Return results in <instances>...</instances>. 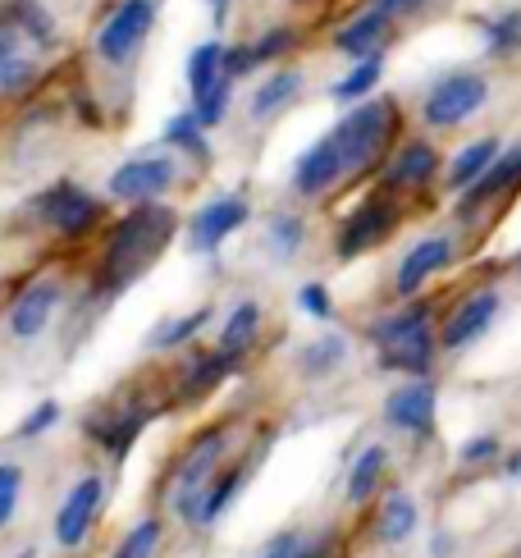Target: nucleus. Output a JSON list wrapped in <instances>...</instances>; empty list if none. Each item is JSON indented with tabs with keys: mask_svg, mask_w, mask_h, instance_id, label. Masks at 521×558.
Masks as SVG:
<instances>
[{
	"mask_svg": "<svg viewBox=\"0 0 521 558\" xmlns=\"http://www.w3.org/2000/svg\"><path fill=\"white\" fill-rule=\"evenodd\" d=\"M179 234V211L165 202H137L106 229L97 270H92V289L97 298H120L124 289H133L142 275H147L165 247Z\"/></svg>",
	"mask_w": 521,
	"mask_h": 558,
	"instance_id": "nucleus-1",
	"label": "nucleus"
},
{
	"mask_svg": "<svg viewBox=\"0 0 521 558\" xmlns=\"http://www.w3.org/2000/svg\"><path fill=\"white\" fill-rule=\"evenodd\" d=\"M371 343H375V366L393 371L408 380H431L435 366V302L408 298V307H398L371 325Z\"/></svg>",
	"mask_w": 521,
	"mask_h": 558,
	"instance_id": "nucleus-2",
	"label": "nucleus"
},
{
	"mask_svg": "<svg viewBox=\"0 0 521 558\" xmlns=\"http://www.w3.org/2000/svg\"><path fill=\"white\" fill-rule=\"evenodd\" d=\"M398 106L389 97L380 101H358L343 120L329 129V143H335L339 151V166H343V183H352L358 174L375 170V166H385V156L389 147L398 143Z\"/></svg>",
	"mask_w": 521,
	"mask_h": 558,
	"instance_id": "nucleus-3",
	"label": "nucleus"
},
{
	"mask_svg": "<svg viewBox=\"0 0 521 558\" xmlns=\"http://www.w3.org/2000/svg\"><path fill=\"white\" fill-rule=\"evenodd\" d=\"M229 449H233V430L220 422V426H206L187 439V449L179 453V462L170 468V485H165V504L174 508V518L193 526L197 522V504H202V490L210 485L225 462H229Z\"/></svg>",
	"mask_w": 521,
	"mask_h": 558,
	"instance_id": "nucleus-4",
	"label": "nucleus"
},
{
	"mask_svg": "<svg viewBox=\"0 0 521 558\" xmlns=\"http://www.w3.org/2000/svg\"><path fill=\"white\" fill-rule=\"evenodd\" d=\"M28 216L41 229H51L56 239L83 243V239H92L106 225V202L97 193H87L83 183H74V179H56L51 189H41L28 202Z\"/></svg>",
	"mask_w": 521,
	"mask_h": 558,
	"instance_id": "nucleus-5",
	"label": "nucleus"
},
{
	"mask_svg": "<svg viewBox=\"0 0 521 558\" xmlns=\"http://www.w3.org/2000/svg\"><path fill=\"white\" fill-rule=\"evenodd\" d=\"M402 225V206L393 193L375 189L362 206H352V211L343 216V225L335 229V257L339 262H358L366 257V252H375L380 243L393 239V229Z\"/></svg>",
	"mask_w": 521,
	"mask_h": 558,
	"instance_id": "nucleus-6",
	"label": "nucleus"
},
{
	"mask_svg": "<svg viewBox=\"0 0 521 558\" xmlns=\"http://www.w3.org/2000/svg\"><path fill=\"white\" fill-rule=\"evenodd\" d=\"M152 28H156V0H120V5L101 19L97 37H92V46H97V60L106 69H129L142 56V46H147Z\"/></svg>",
	"mask_w": 521,
	"mask_h": 558,
	"instance_id": "nucleus-7",
	"label": "nucleus"
},
{
	"mask_svg": "<svg viewBox=\"0 0 521 558\" xmlns=\"http://www.w3.org/2000/svg\"><path fill=\"white\" fill-rule=\"evenodd\" d=\"M485 101H489V83H485V74H471V69H453V74H444L431 92H425L421 120L431 124V129H458V124H467Z\"/></svg>",
	"mask_w": 521,
	"mask_h": 558,
	"instance_id": "nucleus-8",
	"label": "nucleus"
},
{
	"mask_svg": "<svg viewBox=\"0 0 521 558\" xmlns=\"http://www.w3.org/2000/svg\"><path fill=\"white\" fill-rule=\"evenodd\" d=\"M179 183V160L174 156H160V151H147V156H129L124 166H114L110 179H106V197L110 202H124V206H137V202H165Z\"/></svg>",
	"mask_w": 521,
	"mask_h": 558,
	"instance_id": "nucleus-9",
	"label": "nucleus"
},
{
	"mask_svg": "<svg viewBox=\"0 0 521 558\" xmlns=\"http://www.w3.org/2000/svg\"><path fill=\"white\" fill-rule=\"evenodd\" d=\"M106 495H110V485H106L101 472H87V476H78L74 485H69L60 508H56V545L60 549H83L92 541L97 518L106 508Z\"/></svg>",
	"mask_w": 521,
	"mask_h": 558,
	"instance_id": "nucleus-10",
	"label": "nucleus"
},
{
	"mask_svg": "<svg viewBox=\"0 0 521 558\" xmlns=\"http://www.w3.org/2000/svg\"><path fill=\"white\" fill-rule=\"evenodd\" d=\"M60 307H64V284H60L56 275H37L33 284H23L14 293L10 312H5V330L19 343H33V339H41L56 325Z\"/></svg>",
	"mask_w": 521,
	"mask_h": 558,
	"instance_id": "nucleus-11",
	"label": "nucleus"
},
{
	"mask_svg": "<svg viewBox=\"0 0 521 558\" xmlns=\"http://www.w3.org/2000/svg\"><path fill=\"white\" fill-rule=\"evenodd\" d=\"M252 220V206L243 193H220V197H210L202 202L193 220H187V247L202 252V257H210V252H220L225 239H233L239 229Z\"/></svg>",
	"mask_w": 521,
	"mask_h": 558,
	"instance_id": "nucleus-12",
	"label": "nucleus"
},
{
	"mask_svg": "<svg viewBox=\"0 0 521 558\" xmlns=\"http://www.w3.org/2000/svg\"><path fill=\"white\" fill-rule=\"evenodd\" d=\"M385 422L398 435L412 439H431L439 422V389L431 380H402L389 399H385Z\"/></svg>",
	"mask_w": 521,
	"mask_h": 558,
	"instance_id": "nucleus-13",
	"label": "nucleus"
},
{
	"mask_svg": "<svg viewBox=\"0 0 521 558\" xmlns=\"http://www.w3.org/2000/svg\"><path fill=\"white\" fill-rule=\"evenodd\" d=\"M41 83V56L0 10V101H19Z\"/></svg>",
	"mask_w": 521,
	"mask_h": 558,
	"instance_id": "nucleus-14",
	"label": "nucleus"
},
{
	"mask_svg": "<svg viewBox=\"0 0 521 558\" xmlns=\"http://www.w3.org/2000/svg\"><path fill=\"white\" fill-rule=\"evenodd\" d=\"M439 151L425 137H408L385 156V193H421L439 179Z\"/></svg>",
	"mask_w": 521,
	"mask_h": 558,
	"instance_id": "nucleus-15",
	"label": "nucleus"
},
{
	"mask_svg": "<svg viewBox=\"0 0 521 558\" xmlns=\"http://www.w3.org/2000/svg\"><path fill=\"white\" fill-rule=\"evenodd\" d=\"M147 422H152V412L137 408V403H129V408H106V412H87V416H83V435H87L97 449H106L110 458H124V453L137 445V435L147 430Z\"/></svg>",
	"mask_w": 521,
	"mask_h": 558,
	"instance_id": "nucleus-16",
	"label": "nucleus"
},
{
	"mask_svg": "<svg viewBox=\"0 0 521 558\" xmlns=\"http://www.w3.org/2000/svg\"><path fill=\"white\" fill-rule=\"evenodd\" d=\"M499 307H504L499 289H476L471 298H462L453 312H448L444 330H439V343L448 348V353H458V348H471V343H476V339L489 330V325H494Z\"/></svg>",
	"mask_w": 521,
	"mask_h": 558,
	"instance_id": "nucleus-17",
	"label": "nucleus"
},
{
	"mask_svg": "<svg viewBox=\"0 0 521 558\" xmlns=\"http://www.w3.org/2000/svg\"><path fill=\"white\" fill-rule=\"evenodd\" d=\"M458 257V243L448 239V234H431V239H421L416 247H408V257H402L398 266V279H393V293L398 298H416L425 284H431V275L448 270Z\"/></svg>",
	"mask_w": 521,
	"mask_h": 558,
	"instance_id": "nucleus-18",
	"label": "nucleus"
},
{
	"mask_svg": "<svg viewBox=\"0 0 521 558\" xmlns=\"http://www.w3.org/2000/svg\"><path fill=\"white\" fill-rule=\"evenodd\" d=\"M521 189V143L517 147H508V151H499V160L485 170V179L476 183V189H467L462 193V206H458V216L471 225L489 202H499V197H508V193H517Z\"/></svg>",
	"mask_w": 521,
	"mask_h": 558,
	"instance_id": "nucleus-19",
	"label": "nucleus"
},
{
	"mask_svg": "<svg viewBox=\"0 0 521 558\" xmlns=\"http://www.w3.org/2000/svg\"><path fill=\"white\" fill-rule=\"evenodd\" d=\"M339 183H343V166H339V151L329 143V133H325L293 160V193L298 197H325L329 189H339Z\"/></svg>",
	"mask_w": 521,
	"mask_h": 558,
	"instance_id": "nucleus-20",
	"label": "nucleus"
},
{
	"mask_svg": "<svg viewBox=\"0 0 521 558\" xmlns=\"http://www.w3.org/2000/svg\"><path fill=\"white\" fill-rule=\"evenodd\" d=\"M233 371H239V362L225 357L220 348H193V353L183 357V371H179V403L206 399V393L220 389Z\"/></svg>",
	"mask_w": 521,
	"mask_h": 558,
	"instance_id": "nucleus-21",
	"label": "nucleus"
},
{
	"mask_svg": "<svg viewBox=\"0 0 521 558\" xmlns=\"http://www.w3.org/2000/svg\"><path fill=\"white\" fill-rule=\"evenodd\" d=\"M393 37V19L380 10H366L358 19H348L343 28L335 33V46L352 60H366V56H385V46Z\"/></svg>",
	"mask_w": 521,
	"mask_h": 558,
	"instance_id": "nucleus-22",
	"label": "nucleus"
},
{
	"mask_svg": "<svg viewBox=\"0 0 521 558\" xmlns=\"http://www.w3.org/2000/svg\"><path fill=\"white\" fill-rule=\"evenodd\" d=\"M247 476H252V462H225V468L210 476V485L202 490V504H197V522L193 526H216L229 508H233V499L243 495V485H247Z\"/></svg>",
	"mask_w": 521,
	"mask_h": 558,
	"instance_id": "nucleus-23",
	"label": "nucleus"
},
{
	"mask_svg": "<svg viewBox=\"0 0 521 558\" xmlns=\"http://www.w3.org/2000/svg\"><path fill=\"white\" fill-rule=\"evenodd\" d=\"M0 10H5V19L23 33V41H28L37 56H46V51H56L60 46V23H56L51 10L41 5V0H5Z\"/></svg>",
	"mask_w": 521,
	"mask_h": 558,
	"instance_id": "nucleus-24",
	"label": "nucleus"
},
{
	"mask_svg": "<svg viewBox=\"0 0 521 558\" xmlns=\"http://www.w3.org/2000/svg\"><path fill=\"white\" fill-rule=\"evenodd\" d=\"M499 151H504V143L499 137H476V143H467L458 156H453V166L444 170V189L448 193H467V189H476V183L485 179V170L499 160Z\"/></svg>",
	"mask_w": 521,
	"mask_h": 558,
	"instance_id": "nucleus-25",
	"label": "nucleus"
},
{
	"mask_svg": "<svg viewBox=\"0 0 521 558\" xmlns=\"http://www.w3.org/2000/svg\"><path fill=\"white\" fill-rule=\"evenodd\" d=\"M389 476V449L385 445H366L358 453V462L348 468V481H343V499L352 508H366L375 495H380V485Z\"/></svg>",
	"mask_w": 521,
	"mask_h": 558,
	"instance_id": "nucleus-26",
	"label": "nucleus"
},
{
	"mask_svg": "<svg viewBox=\"0 0 521 558\" xmlns=\"http://www.w3.org/2000/svg\"><path fill=\"white\" fill-rule=\"evenodd\" d=\"M421 526V508L408 490H389L385 504H380V518H375V541L380 545H408Z\"/></svg>",
	"mask_w": 521,
	"mask_h": 558,
	"instance_id": "nucleus-27",
	"label": "nucleus"
},
{
	"mask_svg": "<svg viewBox=\"0 0 521 558\" xmlns=\"http://www.w3.org/2000/svg\"><path fill=\"white\" fill-rule=\"evenodd\" d=\"M298 97H302V69H275V74L252 92L247 110H252L256 124H266V120H275V114L289 110Z\"/></svg>",
	"mask_w": 521,
	"mask_h": 558,
	"instance_id": "nucleus-28",
	"label": "nucleus"
},
{
	"mask_svg": "<svg viewBox=\"0 0 521 558\" xmlns=\"http://www.w3.org/2000/svg\"><path fill=\"white\" fill-rule=\"evenodd\" d=\"M260 320H266V312H260V302H239L229 316H225V325H220V353L225 357H233V362H243L247 353H252V343H256V335H260Z\"/></svg>",
	"mask_w": 521,
	"mask_h": 558,
	"instance_id": "nucleus-29",
	"label": "nucleus"
},
{
	"mask_svg": "<svg viewBox=\"0 0 521 558\" xmlns=\"http://www.w3.org/2000/svg\"><path fill=\"white\" fill-rule=\"evenodd\" d=\"M210 316H216L210 307H197V312H187V316H170V320H160L156 330L147 335V348H152V353H179V348H187V343H193V339L206 330Z\"/></svg>",
	"mask_w": 521,
	"mask_h": 558,
	"instance_id": "nucleus-30",
	"label": "nucleus"
},
{
	"mask_svg": "<svg viewBox=\"0 0 521 558\" xmlns=\"http://www.w3.org/2000/svg\"><path fill=\"white\" fill-rule=\"evenodd\" d=\"M160 143H165V147H174V151H183L187 160H197V166H210V143H206V129L197 124V114H193V110H179V114H170V120H165Z\"/></svg>",
	"mask_w": 521,
	"mask_h": 558,
	"instance_id": "nucleus-31",
	"label": "nucleus"
},
{
	"mask_svg": "<svg viewBox=\"0 0 521 558\" xmlns=\"http://www.w3.org/2000/svg\"><path fill=\"white\" fill-rule=\"evenodd\" d=\"M385 78V56H366V60H352L348 74L329 87V97H335L339 106H358L362 97H371L375 87H380Z\"/></svg>",
	"mask_w": 521,
	"mask_h": 558,
	"instance_id": "nucleus-32",
	"label": "nucleus"
},
{
	"mask_svg": "<svg viewBox=\"0 0 521 558\" xmlns=\"http://www.w3.org/2000/svg\"><path fill=\"white\" fill-rule=\"evenodd\" d=\"M306 243V220L293 216V211H275L270 225H266V252L275 262H293Z\"/></svg>",
	"mask_w": 521,
	"mask_h": 558,
	"instance_id": "nucleus-33",
	"label": "nucleus"
},
{
	"mask_svg": "<svg viewBox=\"0 0 521 558\" xmlns=\"http://www.w3.org/2000/svg\"><path fill=\"white\" fill-rule=\"evenodd\" d=\"M225 74V41H202L187 51V69H183V78H187V92H206L210 83H216Z\"/></svg>",
	"mask_w": 521,
	"mask_h": 558,
	"instance_id": "nucleus-34",
	"label": "nucleus"
},
{
	"mask_svg": "<svg viewBox=\"0 0 521 558\" xmlns=\"http://www.w3.org/2000/svg\"><path fill=\"white\" fill-rule=\"evenodd\" d=\"M160 541H165V522L160 518H142L120 536V545L110 549V558H156Z\"/></svg>",
	"mask_w": 521,
	"mask_h": 558,
	"instance_id": "nucleus-35",
	"label": "nucleus"
},
{
	"mask_svg": "<svg viewBox=\"0 0 521 558\" xmlns=\"http://www.w3.org/2000/svg\"><path fill=\"white\" fill-rule=\"evenodd\" d=\"M343 362H348V339L343 335H325V339L302 348V376H312V380L329 376V371H339Z\"/></svg>",
	"mask_w": 521,
	"mask_h": 558,
	"instance_id": "nucleus-36",
	"label": "nucleus"
},
{
	"mask_svg": "<svg viewBox=\"0 0 521 558\" xmlns=\"http://www.w3.org/2000/svg\"><path fill=\"white\" fill-rule=\"evenodd\" d=\"M229 101H233V78L220 74L216 83H210L206 92H197L193 97V114H197V124L210 133V129H220L225 124V114H229Z\"/></svg>",
	"mask_w": 521,
	"mask_h": 558,
	"instance_id": "nucleus-37",
	"label": "nucleus"
},
{
	"mask_svg": "<svg viewBox=\"0 0 521 558\" xmlns=\"http://www.w3.org/2000/svg\"><path fill=\"white\" fill-rule=\"evenodd\" d=\"M298 46V28H289V23H275V28H266L256 41H247V51H252V64H270V60H283Z\"/></svg>",
	"mask_w": 521,
	"mask_h": 558,
	"instance_id": "nucleus-38",
	"label": "nucleus"
},
{
	"mask_svg": "<svg viewBox=\"0 0 521 558\" xmlns=\"http://www.w3.org/2000/svg\"><path fill=\"white\" fill-rule=\"evenodd\" d=\"M23 481H28V472H23L14 458H0V531H5V526L19 518Z\"/></svg>",
	"mask_w": 521,
	"mask_h": 558,
	"instance_id": "nucleus-39",
	"label": "nucleus"
},
{
	"mask_svg": "<svg viewBox=\"0 0 521 558\" xmlns=\"http://www.w3.org/2000/svg\"><path fill=\"white\" fill-rule=\"evenodd\" d=\"M485 51L489 56H517L521 51V14H504L485 23Z\"/></svg>",
	"mask_w": 521,
	"mask_h": 558,
	"instance_id": "nucleus-40",
	"label": "nucleus"
},
{
	"mask_svg": "<svg viewBox=\"0 0 521 558\" xmlns=\"http://www.w3.org/2000/svg\"><path fill=\"white\" fill-rule=\"evenodd\" d=\"M60 416H64V412H60L56 399H41V403L14 426V439H41V435H51V430L60 426Z\"/></svg>",
	"mask_w": 521,
	"mask_h": 558,
	"instance_id": "nucleus-41",
	"label": "nucleus"
},
{
	"mask_svg": "<svg viewBox=\"0 0 521 558\" xmlns=\"http://www.w3.org/2000/svg\"><path fill=\"white\" fill-rule=\"evenodd\" d=\"M298 307L312 316V320H329V316H335V302H329V289L320 284V279H306V284L298 289Z\"/></svg>",
	"mask_w": 521,
	"mask_h": 558,
	"instance_id": "nucleus-42",
	"label": "nucleus"
},
{
	"mask_svg": "<svg viewBox=\"0 0 521 558\" xmlns=\"http://www.w3.org/2000/svg\"><path fill=\"white\" fill-rule=\"evenodd\" d=\"M499 435H476V439H467V445H462V462H467V468H485V462H494V458H499Z\"/></svg>",
	"mask_w": 521,
	"mask_h": 558,
	"instance_id": "nucleus-43",
	"label": "nucleus"
},
{
	"mask_svg": "<svg viewBox=\"0 0 521 558\" xmlns=\"http://www.w3.org/2000/svg\"><path fill=\"white\" fill-rule=\"evenodd\" d=\"M252 51H247V41L243 46H225V74L233 78V83H239V78H247L252 74Z\"/></svg>",
	"mask_w": 521,
	"mask_h": 558,
	"instance_id": "nucleus-44",
	"label": "nucleus"
},
{
	"mask_svg": "<svg viewBox=\"0 0 521 558\" xmlns=\"http://www.w3.org/2000/svg\"><path fill=\"white\" fill-rule=\"evenodd\" d=\"M298 549H302V536L298 531H279V536L260 549V558H298Z\"/></svg>",
	"mask_w": 521,
	"mask_h": 558,
	"instance_id": "nucleus-45",
	"label": "nucleus"
},
{
	"mask_svg": "<svg viewBox=\"0 0 521 558\" xmlns=\"http://www.w3.org/2000/svg\"><path fill=\"white\" fill-rule=\"evenodd\" d=\"M421 5H431V0H371V10H380V14H389V19L412 14V10H421Z\"/></svg>",
	"mask_w": 521,
	"mask_h": 558,
	"instance_id": "nucleus-46",
	"label": "nucleus"
},
{
	"mask_svg": "<svg viewBox=\"0 0 521 558\" xmlns=\"http://www.w3.org/2000/svg\"><path fill=\"white\" fill-rule=\"evenodd\" d=\"M206 5H210V19H216V28H220V23L229 19V5H233V0H206Z\"/></svg>",
	"mask_w": 521,
	"mask_h": 558,
	"instance_id": "nucleus-47",
	"label": "nucleus"
},
{
	"mask_svg": "<svg viewBox=\"0 0 521 558\" xmlns=\"http://www.w3.org/2000/svg\"><path fill=\"white\" fill-rule=\"evenodd\" d=\"M19 558H37V549H23V554H19Z\"/></svg>",
	"mask_w": 521,
	"mask_h": 558,
	"instance_id": "nucleus-48",
	"label": "nucleus"
}]
</instances>
